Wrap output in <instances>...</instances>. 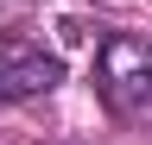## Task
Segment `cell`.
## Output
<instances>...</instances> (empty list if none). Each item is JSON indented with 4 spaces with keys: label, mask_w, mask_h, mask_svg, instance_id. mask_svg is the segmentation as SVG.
I'll list each match as a JSON object with an SVG mask.
<instances>
[{
    "label": "cell",
    "mask_w": 152,
    "mask_h": 145,
    "mask_svg": "<svg viewBox=\"0 0 152 145\" xmlns=\"http://www.w3.org/2000/svg\"><path fill=\"white\" fill-rule=\"evenodd\" d=\"M95 95L121 120H152V38L108 32L95 44Z\"/></svg>",
    "instance_id": "obj_1"
},
{
    "label": "cell",
    "mask_w": 152,
    "mask_h": 145,
    "mask_svg": "<svg viewBox=\"0 0 152 145\" xmlns=\"http://www.w3.org/2000/svg\"><path fill=\"white\" fill-rule=\"evenodd\" d=\"M57 82H64V57H57V50L0 32V107L32 101V95H51Z\"/></svg>",
    "instance_id": "obj_2"
}]
</instances>
